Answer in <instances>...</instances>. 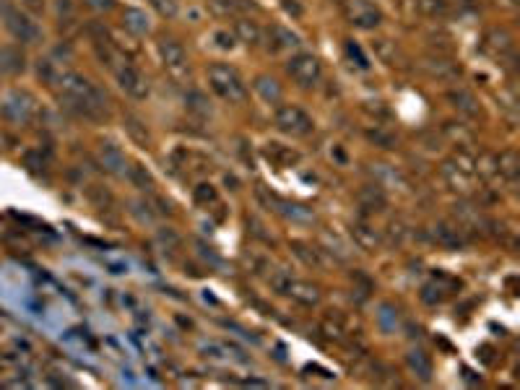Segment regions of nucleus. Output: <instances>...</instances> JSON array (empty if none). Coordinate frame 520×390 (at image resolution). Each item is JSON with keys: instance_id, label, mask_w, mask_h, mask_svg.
Instances as JSON below:
<instances>
[{"instance_id": "obj_1", "label": "nucleus", "mask_w": 520, "mask_h": 390, "mask_svg": "<svg viewBox=\"0 0 520 390\" xmlns=\"http://www.w3.org/2000/svg\"><path fill=\"white\" fill-rule=\"evenodd\" d=\"M60 92V104L68 112L78 115L86 120H102L107 118V94L94 86L86 76L76 73V70H65L58 81Z\"/></svg>"}, {"instance_id": "obj_2", "label": "nucleus", "mask_w": 520, "mask_h": 390, "mask_svg": "<svg viewBox=\"0 0 520 390\" xmlns=\"http://www.w3.org/2000/svg\"><path fill=\"white\" fill-rule=\"evenodd\" d=\"M208 86L229 104H242L248 99V86H245L242 76L227 63H213L208 68Z\"/></svg>"}, {"instance_id": "obj_3", "label": "nucleus", "mask_w": 520, "mask_h": 390, "mask_svg": "<svg viewBox=\"0 0 520 390\" xmlns=\"http://www.w3.org/2000/svg\"><path fill=\"white\" fill-rule=\"evenodd\" d=\"M0 21L11 32V37L21 44H39L42 42V29L37 26V21L21 13V11L11 3V0H0Z\"/></svg>"}, {"instance_id": "obj_4", "label": "nucleus", "mask_w": 520, "mask_h": 390, "mask_svg": "<svg viewBox=\"0 0 520 390\" xmlns=\"http://www.w3.org/2000/svg\"><path fill=\"white\" fill-rule=\"evenodd\" d=\"M37 102L34 96L24 89H11L0 96V115L13 122V125H26L29 120L34 118Z\"/></svg>"}, {"instance_id": "obj_5", "label": "nucleus", "mask_w": 520, "mask_h": 390, "mask_svg": "<svg viewBox=\"0 0 520 390\" xmlns=\"http://www.w3.org/2000/svg\"><path fill=\"white\" fill-rule=\"evenodd\" d=\"M443 177L445 182L458 190V193H471L476 187V167H474V159L469 153H458L452 156L450 161L443 164Z\"/></svg>"}, {"instance_id": "obj_6", "label": "nucleus", "mask_w": 520, "mask_h": 390, "mask_svg": "<svg viewBox=\"0 0 520 390\" xmlns=\"http://www.w3.org/2000/svg\"><path fill=\"white\" fill-rule=\"evenodd\" d=\"M273 122H276V127L281 133H286L291 138H307L315 130L312 118L302 107H297V104H281L276 110V115H273Z\"/></svg>"}, {"instance_id": "obj_7", "label": "nucleus", "mask_w": 520, "mask_h": 390, "mask_svg": "<svg viewBox=\"0 0 520 390\" xmlns=\"http://www.w3.org/2000/svg\"><path fill=\"white\" fill-rule=\"evenodd\" d=\"M286 73H289V78L297 86L312 89V86H317V81L323 78V65H320V60H317L312 52H297V55H291L289 63H286Z\"/></svg>"}, {"instance_id": "obj_8", "label": "nucleus", "mask_w": 520, "mask_h": 390, "mask_svg": "<svg viewBox=\"0 0 520 390\" xmlns=\"http://www.w3.org/2000/svg\"><path fill=\"white\" fill-rule=\"evenodd\" d=\"M156 47H159V58H162L164 70H167L175 81H185V78L190 76V60H188L185 47H182L177 39H172V37H162Z\"/></svg>"}, {"instance_id": "obj_9", "label": "nucleus", "mask_w": 520, "mask_h": 390, "mask_svg": "<svg viewBox=\"0 0 520 390\" xmlns=\"http://www.w3.org/2000/svg\"><path fill=\"white\" fill-rule=\"evenodd\" d=\"M341 11L346 21L351 26H357V29H377L383 24V13L369 0H343Z\"/></svg>"}, {"instance_id": "obj_10", "label": "nucleus", "mask_w": 520, "mask_h": 390, "mask_svg": "<svg viewBox=\"0 0 520 390\" xmlns=\"http://www.w3.org/2000/svg\"><path fill=\"white\" fill-rule=\"evenodd\" d=\"M273 284H276V289H279L281 294L291 297L294 302H299V305L312 307V305H317V302H320V291H317V287H315V284H310V281L284 276V279H276Z\"/></svg>"}, {"instance_id": "obj_11", "label": "nucleus", "mask_w": 520, "mask_h": 390, "mask_svg": "<svg viewBox=\"0 0 520 390\" xmlns=\"http://www.w3.org/2000/svg\"><path fill=\"white\" fill-rule=\"evenodd\" d=\"M96 161L112 177H125L128 175V159H125L122 149L118 144H112V141H99L96 144Z\"/></svg>"}, {"instance_id": "obj_12", "label": "nucleus", "mask_w": 520, "mask_h": 390, "mask_svg": "<svg viewBox=\"0 0 520 390\" xmlns=\"http://www.w3.org/2000/svg\"><path fill=\"white\" fill-rule=\"evenodd\" d=\"M115 76H118L120 89L133 96V99H146L148 96V81L136 65H130L128 60H122L118 68H115Z\"/></svg>"}, {"instance_id": "obj_13", "label": "nucleus", "mask_w": 520, "mask_h": 390, "mask_svg": "<svg viewBox=\"0 0 520 390\" xmlns=\"http://www.w3.org/2000/svg\"><path fill=\"white\" fill-rule=\"evenodd\" d=\"M26 70V55L16 44L0 47V76H21Z\"/></svg>"}, {"instance_id": "obj_14", "label": "nucleus", "mask_w": 520, "mask_h": 390, "mask_svg": "<svg viewBox=\"0 0 520 390\" xmlns=\"http://www.w3.org/2000/svg\"><path fill=\"white\" fill-rule=\"evenodd\" d=\"M424 70L429 73L432 78L437 81H450V78H458L461 76V68L452 63V60L443 58V55H432V58H424Z\"/></svg>"}, {"instance_id": "obj_15", "label": "nucleus", "mask_w": 520, "mask_h": 390, "mask_svg": "<svg viewBox=\"0 0 520 390\" xmlns=\"http://www.w3.org/2000/svg\"><path fill=\"white\" fill-rule=\"evenodd\" d=\"M484 47H486V52H492L495 58H507L515 44H512V34H510V32L497 26V29H489V32H486Z\"/></svg>"}, {"instance_id": "obj_16", "label": "nucleus", "mask_w": 520, "mask_h": 390, "mask_svg": "<svg viewBox=\"0 0 520 390\" xmlns=\"http://www.w3.org/2000/svg\"><path fill=\"white\" fill-rule=\"evenodd\" d=\"M351 237H354V242H357L362 250H367V253L377 250L380 242H383L380 232H377L369 221H354V224H351Z\"/></svg>"}, {"instance_id": "obj_17", "label": "nucleus", "mask_w": 520, "mask_h": 390, "mask_svg": "<svg viewBox=\"0 0 520 390\" xmlns=\"http://www.w3.org/2000/svg\"><path fill=\"white\" fill-rule=\"evenodd\" d=\"M359 206L364 208L367 213H380L385 211V206H388V195H385L383 185H364L359 190Z\"/></svg>"}, {"instance_id": "obj_18", "label": "nucleus", "mask_w": 520, "mask_h": 390, "mask_svg": "<svg viewBox=\"0 0 520 390\" xmlns=\"http://www.w3.org/2000/svg\"><path fill=\"white\" fill-rule=\"evenodd\" d=\"M461 224H437L435 227V239L443 247H450V250H458V247L466 245V234H463Z\"/></svg>"}, {"instance_id": "obj_19", "label": "nucleus", "mask_w": 520, "mask_h": 390, "mask_svg": "<svg viewBox=\"0 0 520 390\" xmlns=\"http://www.w3.org/2000/svg\"><path fill=\"white\" fill-rule=\"evenodd\" d=\"M448 102L455 107L458 112H463V115H469V118H478V102L474 99V94L466 92V89H450L448 92Z\"/></svg>"}, {"instance_id": "obj_20", "label": "nucleus", "mask_w": 520, "mask_h": 390, "mask_svg": "<svg viewBox=\"0 0 520 390\" xmlns=\"http://www.w3.org/2000/svg\"><path fill=\"white\" fill-rule=\"evenodd\" d=\"M122 26L128 29L130 34H136V37H144V34L151 32V21H148V16L138 8H125V13H122Z\"/></svg>"}, {"instance_id": "obj_21", "label": "nucleus", "mask_w": 520, "mask_h": 390, "mask_svg": "<svg viewBox=\"0 0 520 390\" xmlns=\"http://www.w3.org/2000/svg\"><path fill=\"white\" fill-rule=\"evenodd\" d=\"M497 159V175H502L505 180H510V182H515L520 175V156L518 151H512V149H507V151H502L500 156H495Z\"/></svg>"}, {"instance_id": "obj_22", "label": "nucleus", "mask_w": 520, "mask_h": 390, "mask_svg": "<svg viewBox=\"0 0 520 390\" xmlns=\"http://www.w3.org/2000/svg\"><path fill=\"white\" fill-rule=\"evenodd\" d=\"M253 89H255L258 96H260L263 102H268V104L281 102V86H279V81H276V78L258 76L255 81H253Z\"/></svg>"}, {"instance_id": "obj_23", "label": "nucleus", "mask_w": 520, "mask_h": 390, "mask_svg": "<svg viewBox=\"0 0 520 390\" xmlns=\"http://www.w3.org/2000/svg\"><path fill=\"white\" fill-rule=\"evenodd\" d=\"M406 362H409L411 372H417L421 380H429L432 377V356L421 351V348H411L406 354Z\"/></svg>"}, {"instance_id": "obj_24", "label": "nucleus", "mask_w": 520, "mask_h": 390, "mask_svg": "<svg viewBox=\"0 0 520 390\" xmlns=\"http://www.w3.org/2000/svg\"><path fill=\"white\" fill-rule=\"evenodd\" d=\"M271 42H273V50H294V47L302 44V39L291 29H286V26H271Z\"/></svg>"}, {"instance_id": "obj_25", "label": "nucleus", "mask_w": 520, "mask_h": 390, "mask_svg": "<svg viewBox=\"0 0 520 390\" xmlns=\"http://www.w3.org/2000/svg\"><path fill=\"white\" fill-rule=\"evenodd\" d=\"M125 130H128V136L133 138L141 149H148L151 136H148V127L144 125V120H138L136 115H125Z\"/></svg>"}, {"instance_id": "obj_26", "label": "nucleus", "mask_w": 520, "mask_h": 390, "mask_svg": "<svg viewBox=\"0 0 520 390\" xmlns=\"http://www.w3.org/2000/svg\"><path fill=\"white\" fill-rule=\"evenodd\" d=\"M411 6L424 18H440L448 13V0H414Z\"/></svg>"}, {"instance_id": "obj_27", "label": "nucleus", "mask_w": 520, "mask_h": 390, "mask_svg": "<svg viewBox=\"0 0 520 390\" xmlns=\"http://www.w3.org/2000/svg\"><path fill=\"white\" fill-rule=\"evenodd\" d=\"M263 153L268 156V161L279 164V167H284V164H294V161L299 159L297 153L291 151V149H286V146H281V144H268L263 149Z\"/></svg>"}, {"instance_id": "obj_28", "label": "nucleus", "mask_w": 520, "mask_h": 390, "mask_svg": "<svg viewBox=\"0 0 520 390\" xmlns=\"http://www.w3.org/2000/svg\"><path fill=\"white\" fill-rule=\"evenodd\" d=\"M37 76H39V81H44L47 86H58L63 70L58 68V63H55V60L44 58V60L37 63Z\"/></svg>"}, {"instance_id": "obj_29", "label": "nucleus", "mask_w": 520, "mask_h": 390, "mask_svg": "<svg viewBox=\"0 0 520 390\" xmlns=\"http://www.w3.org/2000/svg\"><path fill=\"white\" fill-rule=\"evenodd\" d=\"M320 328H323L325 336H328V339H333V341H341L343 333H346V328H343V317L338 313L325 315L323 322H320Z\"/></svg>"}, {"instance_id": "obj_30", "label": "nucleus", "mask_w": 520, "mask_h": 390, "mask_svg": "<svg viewBox=\"0 0 520 390\" xmlns=\"http://www.w3.org/2000/svg\"><path fill=\"white\" fill-rule=\"evenodd\" d=\"M237 34L245 39L248 44H260L263 42V29L255 24V21H250V18H239L237 21Z\"/></svg>"}, {"instance_id": "obj_31", "label": "nucleus", "mask_w": 520, "mask_h": 390, "mask_svg": "<svg viewBox=\"0 0 520 390\" xmlns=\"http://www.w3.org/2000/svg\"><path fill=\"white\" fill-rule=\"evenodd\" d=\"M125 177H128L130 182L138 187V190H151V187H154V177L146 172L144 164H130L128 175H125Z\"/></svg>"}, {"instance_id": "obj_32", "label": "nucleus", "mask_w": 520, "mask_h": 390, "mask_svg": "<svg viewBox=\"0 0 520 390\" xmlns=\"http://www.w3.org/2000/svg\"><path fill=\"white\" fill-rule=\"evenodd\" d=\"M148 3H151V8L164 18H175L177 16V11H179L177 0H148Z\"/></svg>"}, {"instance_id": "obj_33", "label": "nucleus", "mask_w": 520, "mask_h": 390, "mask_svg": "<svg viewBox=\"0 0 520 390\" xmlns=\"http://www.w3.org/2000/svg\"><path fill=\"white\" fill-rule=\"evenodd\" d=\"M55 8H58V16L63 24H70V21L76 18V6H73V0H58Z\"/></svg>"}, {"instance_id": "obj_34", "label": "nucleus", "mask_w": 520, "mask_h": 390, "mask_svg": "<svg viewBox=\"0 0 520 390\" xmlns=\"http://www.w3.org/2000/svg\"><path fill=\"white\" fill-rule=\"evenodd\" d=\"M44 164H47V161H44L42 151H26V153H24V167H26L29 172H39V170H44Z\"/></svg>"}, {"instance_id": "obj_35", "label": "nucleus", "mask_w": 520, "mask_h": 390, "mask_svg": "<svg viewBox=\"0 0 520 390\" xmlns=\"http://www.w3.org/2000/svg\"><path fill=\"white\" fill-rule=\"evenodd\" d=\"M185 102H188V107L193 112H201V115H208V107H205V99H203V94H198V92H193V94H188V96H185Z\"/></svg>"}, {"instance_id": "obj_36", "label": "nucleus", "mask_w": 520, "mask_h": 390, "mask_svg": "<svg viewBox=\"0 0 520 390\" xmlns=\"http://www.w3.org/2000/svg\"><path fill=\"white\" fill-rule=\"evenodd\" d=\"M213 6L222 13H237V11L248 8V3H242V0H213Z\"/></svg>"}, {"instance_id": "obj_37", "label": "nucleus", "mask_w": 520, "mask_h": 390, "mask_svg": "<svg viewBox=\"0 0 520 390\" xmlns=\"http://www.w3.org/2000/svg\"><path fill=\"white\" fill-rule=\"evenodd\" d=\"M369 138H372V141H377V144L383 146V149H395V138H393L391 133L380 130V127H375V130L369 133Z\"/></svg>"}, {"instance_id": "obj_38", "label": "nucleus", "mask_w": 520, "mask_h": 390, "mask_svg": "<svg viewBox=\"0 0 520 390\" xmlns=\"http://www.w3.org/2000/svg\"><path fill=\"white\" fill-rule=\"evenodd\" d=\"M196 201L198 203H213L216 201V190L211 185H198L196 187Z\"/></svg>"}, {"instance_id": "obj_39", "label": "nucleus", "mask_w": 520, "mask_h": 390, "mask_svg": "<svg viewBox=\"0 0 520 390\" xmlns=\"http://www.w3.org/2000/svg\"><path fill=\"white\" fill-rule=\"evenodd\" d=\"M213 39H216V44H219L222 50H232V47H234V37H232L229 32H216Z\"/></svg>"}, {"instance_id": "obj_40", "label": "nucleus", "mask_w": 520, "mask_h": 390, "mask_svg": "<svg viewBox=\"0 0 520 390\" xmlns=\"http://www.w3.org/2000/svg\"><path fill=\"white\" fill-rule=\"evenodd\" d=\"M84 3L94 11H110L115 6V0H84Z\"/></svg>"}, {"instance_id": "obj_41", "label": "nucleus", "mask_w": 520, "mask_h": 390, "mask_svg": "<svg viewBox=\"0 0 520 390\" xmlns=\"http://www.w3.org/2000/svg\"><path fill=\"white\" fill-rule=\"evenodd\" d=\"M21 6H24L29 13H42V11H44V0H21Z\"/></svg>"}]
</instances>
